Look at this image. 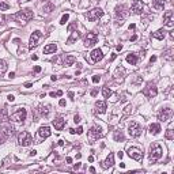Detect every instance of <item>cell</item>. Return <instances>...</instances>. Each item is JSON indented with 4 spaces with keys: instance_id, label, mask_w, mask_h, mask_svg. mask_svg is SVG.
<instances>
[{
    "instance_id": "1",
    "label": "cell",
    "mask_w": 174,
    "mask_h": 174,
    "mask_svg": "<svg viewBox=\"0 0 174 174\" xmlns=\"http://www.w3.org/2000/svg\"><path fill=\"white\" fill-rule=\"evenodd\" d=\"M33 16H34V14H33L31 10L26 8V10H22V11L16 12V14L14 15V19H15V21H18L19 23L25 25L27 21H30V19H31Z\"/></svg>"
},
{
    "instance_id": "2",
    "label": "cell",
    "mask_w": 174,
    "mask_h": 174,
    "mask_svg": "<svg viewBox=\"0 0 174 174\" xmlns=\"http://www.w3.org/2000/svg\"><path fill=\"white\" fill-rule=\"evenodd\" d=\"M163 154V150L162 147H161V144H158V143H152L150 147V159L152 161V162H155V161H158L162 156Z\"/></svg>"
},
{
    "instance_id": "3",
    "label": "cell",
    "mask_w": 174,
    "mask_h": 174,
    "mask_svg": "<svg viewBox=\"0 0 174 174\" xmlns=\"http://www.w3.org/2000/svg\"><path fill=\"white\" fill-rule=\"evenodd\" d=\"M18 143L22 146V147H27V146H30L33 143L31 133L27 132V131H22L18 136Z\"/></svg>"
},
{
    "instance_id": "4",
    "label": "cell",
    "mask_w": 174,
    "mask_h": 174,
    "mask_svg": "<svg viewBox=\"0 0 174 174\" xmlns=\"http://www.w3.org/2000/svg\"><path fill=\"white\" fill-rule=\"evenodd\" d=\"M101 137H102V132H101V129L98 127L90 128V131L87 132V139H89L90 144H94L98 139H101Z\"/></svg>"
},
{
    "instance_id": "5",
    "label": "cell",
    "mask_w": 174,
    "mask_h": 174,
    "mask_svg": "<svg viewBox=\"0 0 174 174\" xmlns=\"http://www.w3.org/2000/svg\"><path fill=\"white\" fill-rule=\"evenodd\" d=\"M26 116H27L26 109H23V108H16V109L11 113V120L18 121V122H23V121L26 120Z\"/></svg>"
},
{
    "instance_id": "6",
    "label": "cell",
    "mask_w": 174,
    "mask_h": 174,
    "mask_svg": "<svg viewBox=\"0 0 174 174\" xmlns=\"http://www.w3.org/2000/svg\"><path fill=\"white\" fill-rule=\"evenodd\" d=\"M128 132H129V136H132V137H139L142 135V125L139 124L137 121H131L129 127H128Z\"/></svg>"
},
{
    "instance_id": "7",
    "label": "cell",
    "mask_w": 174,
    "mask_h": 174,
    "mask_svg": "<svg viewBox=\"0 0 174 174\" xmlns=\"http://www.w3.org/2000/svg\"><path fill=\"white\" fill-rule=\"evenodd\" d=\"M127 154L129 155V158H132V159H135V161H142L143 159V151L137 147H129Z\"/></svg>"
},
{
    "instance_id": "8",
    "label": "cell",
    "mask_w": 174,
    "mask_h": 174,
    "mask_svg": "<svg viewBox=\"0 0 174 174\" xmlns=\"http://www.w3.org/2000/svg\"><path fill=\"white\" fill-rule=\"evenodd\" d=\"M102 15H103L102 8L97 7V8H93L91 11H89V14H87V19H89L90 22H94V21H98Z\"/></svg>"
},
{
    "instance_id": "9",
    "label": "cell",
    "mask_w": 174,
    "mask_h": 174,
    "mask_svg": "<svg viewBox=\"0 0 174 174\" xmlns=\"http://www.w3.org/2000/svg\"><path fill=\"white\" fill-rule=\"evenodd\" d=\"M143 94H144L147 98H154V97H156V94H158V89H156V86L154 84V83H148L147 87L143 90Z\"/></svg>"
},
{
    "instance_id": "10",
    "label": "cell",
    "mask_w": 174,
    "mask_h": 174,
    "mask_svg": "<svg viewBox=\"0 0 174 174\" xmlns=\"http://www.w3.org/2000/svg\"><path fill=\"white\" fill-rule=\"evenodd\" d=\"M97 42H98L97 34H95V33H87V36H86V38H84V46L91 48V46H94Z\"/></svg>"
},
{
    "instance_id": "11",
    "label": "cell",
    "mask_w": 174,
    "mask_h": 174,
    "mask_svg": "<svg viewBox=\"0 0 174 174\" xmlns=\"http://www.w3.org/2000/svg\"><path fill=\"white\" fill-rule=\"evenodd\" d=\"M131 10H132L133 14L140 15L143 11H144V3H143L142 0H135L133 4H132V7H131Z\"/></svg>"
},
{
    "instance_id": "12",
    "label": "cell",
    "mask_w": 174,
    "mask_h": 174,
    "mask_svg": "<svg viewBox=\"0 0 174 174\" xmlns=\"http://www.w3.org/2000/svg\"><path fill=\"white\" fill-rule=\"evenodd\" d=\"M40 37H41V33H40L38 30H37V31H34L31 34V37H30V41H29V48H30V49H34V48H37Z\"/></svg>"
},
{
    "instance_id": "13",
    "label": "cell",
    "mask_w": 174,
    "mask_h": 174,
    "mask_svg": "<svg viewBox=\"0 0 174 174\" xmlns=\"http://www.w3.org/2000/svg\"><path fill=\"white\" fill-rule=\"evenodd\" d=\"M163 22H165V25L167 27H173V25H174V14H173V11H166L165 14H163Z\"/></svg>"
},
{
    "instance_id": "14",
    "label": "cell",
    "mask_w": 174,
    "mask_h": 174,
    "mask_svg": "<svg viewBox=\"0 0 174 174\" xmlns=\"http://www.w3.org/2000/svg\"><path fill=\"white\" fill-rule=\"evenodd\" d=\"M171 114H173V110H171L170 108H165V109H162V112L158 114V118H159V121L165 122V121H167L169 118L171 117Z\"/></svg>"
},
{
    "instance_id": "15",
    "label": "cell",
    "mask_w": 174,
    "mask_h": 174,
    "mask_svg": "<svg viewBox=\"0 0 174 174\" xmlns=\"http://www.w3.org/2000/svg\"><path fill=\"white\" fill-rule=\"evenodd\" d=\"M90 59L93 60L94 63H98V61H101V60L103 59V53H102V50L101 49H94L90 53Z\"/></svg>"
},
{
    "instance_id": "16",
    "label": "cell",
    "mask_w": 174,
    "mask_h": 174,
    "mask_svg": "<svg viewBox=\"0 0 174 174\" xmlns=\"http://www.w3.org/2000/svg\"><path fill=\"white\" fill-rule=\"evenodd\" d=\"M116 15H117V18L121 19H124L125 16L128 15V11H127V7L125 6H117L116 7Z\"/></svg>"
},
{
    "instance_id": "17",
    "label": "cell",
    "mask_w": 174,
    "mask_h": 174,
    "mask_svg": "<svg viewBox=\"0 0 174 174\" xmlns=\"http://www.w3.org/2000/svg\"><path fill=\"white\" fill-rule=\"evenodd\" d=\"M1 132H3V135L6 136V139H8L10 136H12V133H14V127L12 125H10V124H6V125H3V128H1Z\"/></svg>"
},
{
    "instance_id": "18",
    "label": "cell",
    "mask_w": 174,
    "mask_h": 174,
    "mask_svg": "<svg viewBox=\"0 0 174 174\" xmlns=\"http://www.w3.org/2000/svg\"><path fill=\"white\" fill-rule=\"evenodd\" d=\"M38 112L41 114V117H49V113H50V106L49 105H41L38 106Z\"/></svg>"
},
{
    "instance_id": "19",
    "label": "cell",
    "mask_w": 174,
    "mask_h": 174,
    "mask_svg": "<svg viewBox=\"0 0 174 174\" xmlns=\"http://www.w3.org/2000/svg\"><path fill=\"white\" fill-rule=\"evenodd\" d=\"M113 165H114V155H113V154H109V156H108L106 159H105V162L102 163V167L109 169V167H112Z\"/></svg>"
},
{
    "instance_id": "20",
    "label": "cell",
    "mask_w": 174,
    "mask_h": 174,
    "mask_svg": "<svg viewBox=\"0 0 174 174\" xmlns=\"http://www.w3.org/2000/svg\"><path fill=\"white\" fill-rule=\"evenodd\" d=\"M38 135L41 136L42 139L49 137V136L52 135V132H50V128H49V127H41V128L38 129Z\"/></svg>"
},
{
    "instance_id": "21",
    "label": "cell",
    "mask_w": 174,
    "mask_h": 174,
    "mask_svg": "<svg viewBox=\"0 0 174 174\" xmlns=\"http://www.w3.org/2000/svg\"><path fill=\"white\" fill-rule=\"evenodd\" d=\"M53 125H55V128H56L57 131H61L63 128H64V125H65V120L63 117H57L56 120H53Z\"/></svg>"
},
{
    "instance_id": "22",
    "label": "cell",
    "mask_w": 174,
    "mask_h": 174,
    "mask_svg": "<svg viewBox=\"0 0 174 174\" xmlns=\"http://www.w3.org/2000/svg\"><path fill=\"white\" fill-rule=\"evenodd\" d=\"M95 108H97V112L99 113V114H102V113L106 112V102H105V101H98V102L95 103Z\"/></svg>"
},
{
    "instance_id": "23",
    "label": "cell",
    "mask_w": 174,
    "mask_h": 174,
    "mask_svg": "<svg viewBox=\"0 0 174 174\" xmlns=\"http://www.w3.org/2000/svg\"><path fill=\"white\" fill-rule=\"evenodd\" d=\"M163 7H165V0H154L152 1V8L156 11L163 10Z\"/></svg>"
},
{
    "instance_id": "24",
    "label": "cell",
    "mask_w": 174,
    "mask_h": 174,
    "mask_svg": "<svg viewBox=\"0 0 174 174\" xmlns=\"http://www.w3.org/2000/svg\"><path fill=\"white\" fill-rule=\"evenodd\" d=\"M79 37H80V33H79V31H76V30H75V31H72L71 37H69V38L67 40V44H68V45L74 44L75 41H78V40H79Z\"/></svg>"
},
{
    "instance_id": "25",
    "label": "cell",
    "mask_w": 174,
    "mask_h": 174,
    "mask_svg": "<svg viewBox=\"0 0 174 174\" xmlns=\"http://www.w3.org/2000/svg\"><path fill=\"white\" fill-rule=\"evenodd\" d=\"M56 50H57V46H56V44H49V45H46V46L44 48V53H45V55L55 53Z\"/></svg>"
},
{
    "instance_id": "26",
    "label": "cell",
    "mask_w": 174,
    "mask_h": 174,
    "mask_svg": "<svg viewBox=\"0 0 174 174\" xmlns=\"http://www.w3.org/2000/svg\"><path fill=\"white\" fill-rule=\"evenodd\" d=\"M8 118H10L8 117V110H7L6 108L0 109V122H6Z\"/></svg>"
},
{
    "instance_id": "27",
    "label": "cell",
    "mask_w": 174,
    "mask_h": 174,
    "mask_svg": "<svg viewBox=\"0 0 174 174\" xmlns=\"http://www.w3.org/2000/svg\"><path fill=\"white\" fill-rule=\"evenodd\" d=\"M127 61L131 65H136V64H137V55H136V53H129L127 56Z\"/></svg>"
},
{
    "instance_id": "28",
    "label": "cell",
    "mask_w": 174,
    "mask_h": 174,
    "mask_svg": "<svg viewBox=\"0 0 174 174\" xmlns=\"http://www.w3.org/2000/svg\"><path fill=\"white\" fill-rule=\"evenodd\" d=\"M75 61H76V57L72 56V55H67V56L64 57V64L65 65H72Z\"/></svg>"
},
{
    "instance_id": "29",
    "label": "cell",
    "mask_w": 174,
    "mask_h": 174,
    "mask_svg": "<svg viewBox=\"0 0 174 174\" xmlns=\"http://www.w3.org/2000/svg\"><path fill=\"white\" fill-rule=\"evenodd\" d=\"M165 36H166V31H165L163 29L158 30V31H155V33L152 34V37H154L155 40H163V38H165Z\"/></svg>"
},
{
    "instance_id": "30",
    "label": "cell",
    "mask_w": 174,
    "mask_h": 174,
    "mask_svg": "<svg viewBox=\"0 0 174 174\" xmlns=\"http://www.w3.org/2000/svg\"><path fill=\"white\" fill-rule=\"evenodd\" d=\"M150 132L152 135H158L161 132V125L159 124H151L150 125Z\"/></svg>"
},
{
    "instance_id": "31",
    "label": "cell",
    "mask_w": 174,
    "mask_h": 174,
    "mask_svg": "<svg viewBox=\"0 0 174 174\" xmlns=\"http://www.w3.org/2000/svg\"><path fill=\"white\" fill-rule=\"evenodd\" d=\"M114 140L116 142H124V133H122V131H116L114 132Z\"/></svg>"
},
{
    "instance_id": "32",
    "label": "cell",
    "mask_w": 174,
    "mask_h": 174,
    "mask_svg": "<svg viewBox=\"0 0 174 174\" xmlns=\"http://www.w3.org/2000/svg\"><path fill=\"white\" fill-rule=\"evenodd\" d=\"M124 72H125L124 68H122V67H118L117 69H116V75H114V76L117 78V79L120 78V80H122V75H124Z\"/></svg>"
},
{
    "instance_id": "33",
    "label": "cell",
    "mask_w": 174,
    "mask_h": 174,
    "mask_svg": "<svg viewBox=\"0 0 174 174\" xmlns=\"http://www.w3.org/2000/svg\"><path fill=\"white\" fill-rule=\"evenodd\" d=\"M7 71V63L4 60H0V76Z\"/></svg>"
},
{
    "instance_id": "34",
    "label": "cell",
    "mask_w": 174,
    "mask_h": 174,
    "mask_svg": "<svg viewBox=\"0 0 174 174\" xmlns=\"http://www.w3.org/2000/svg\"><path fill=\"white\" fill-rule=\"evenodd\" d=\"M102 95L105 98H109L110 95H112V90H110L109 87H103V89H102Z\"/></svg>"
},
{
    "instance_id": "35",
    "label": "cell",
    "mask_w": 174,
    "mask_h": 174,
    "mask_svg": "<svg viewBox=\"0 0 174 174\" xmlns=\"http://www.w3.org/2000/svg\"><path fill=\"white\" fill-rule=\"evenodd\" d=\"M166 139H167V140H173L174 139V132L173 131H171V127H169V129L166 131Z\"/></svg>"
},
{
    "instance_id": "36",
    "label": "cell",
    "mask_w": 174,
    "mask_h": 174,
    "mask_svg": "<svg viewBox=\"0 0 174 174\" xmlns=\"http://www.w3.org/2000/svg\"><path fill=\"white\" fill-rule=\"evenodd\" d=\"M76 27H78V22H74V23H71L69 25V26H68V31L69 33H72V31H75V30H76Z\"/></svg>"
},
{
    "instance_id": "37",
    "label": "cell",
    "mask_w": 174,
    "mask_h": 174,
    "mask_svg": "<svg viewBox=\"0 0 174 174\" xmlns=\"http://www.w3.org/2000/svg\"><path fill=\"white\" fill-rule=\"evenodd\" d=\"M68 19H69V15H68V14H64V15H63V18H61V21H60V23H61V25H65Z\"/></svg>"
},
{
    "instance_id": "38",
    "label": "cell",
    "mask_w": 174,
    "mask_h": 174,
    "mask_svg": "<svg viewBox=\"0 0 174 174\" xmlns=\"http://www.w3.org/2000/svg\"><path fill=\"white\" fill-rule=\"evenodd\" d=\"M171 53H173V49H169L167 52H166V53H165V55H166V56H165V57H166V60H171V59H173Z\"/></svg>"
},
{
    "instance_id": "39",
    "label": "cell",
    "mask_w": 174,
    "mask_h": 174,
    "mask_svg": "<svg viewBox=\"0 0 174 174\" xmlns=\"http://www.w3.org/2000/svg\"><path fill=\"white\" fill-rule=\"evenodd\" d=\"M0 8H1V10H8L10 6H8L7 3H3V1H0Z\"/></svg>"
},
{
    "instance_id": "40",
    "label": "cell",
    "mask_w": 174,
    "mask_h": 174,
    "mask_svg": "<svg viewBox=\"0 0 174 174\" xmlns=\"http://www.w3.org/2000/svg\"><path fill=\"white\" fill-rule=\"evenodd\" d=\"M50 10H53V4H48V6L44 8V11L48 14V12H50Z\"/></svg>"
},
{
    "instance_id": "41",
    "label": "cell",
    "mask_w": 174,
    "mask_h": 174,
    "mask_svg": "<svg viewBox=\"0 0 174 174\" xmlns=\"http://www.w3.org/2000/svg\"><path fill=\"white\" fill-rule=\"evenodd\" d=\"M4 140H6V136H4V135H3V132L0 131V144H1V143H3Z\"/></svg>"
},
{
    "instance_id": "42",
    "label": "cell",
    "mask_w": 174,
    "mask_h": 174,
    "mask_svg": "<svg viewBox=\"0 0 174 174\" xmlns=\"http://www.w3.org/2000/svg\"><path fill=\"white\" fill-rule=\"evenodd\" d=\"M101 80V76H98V75H95V76H93V82L94 83H98Z\"/></svg>"
},
{
    "instance_id": "43",
    "label": "cell",
    "mask_w": 174,
    "mask_h": 174,
    "mask_svg": "<svg viewBox=\"0 0 174 174\" xmlns=\"http://www.w3.org/2000/svg\"><path fill=\"white\" fill-rule=\"evenodd\" d=\"M74 121L76 122V124H78V122H80V117H79L78 114H75V116H74Z\"/></svg>"
},
{
    "instance_id": "44",
    "label": "cell",
    "mask_w": 174,
    "mask_h": 174,
    "mask_svg": "<svg viewBox=\"0 0 174 174\" xmlns=\"http://www.w3.org/2000/svg\"><path fill=\"white\" fill-rule=\"evenodd\" d=\"M75 132H76L78 135H80V133H83V128H82V127H79L76 131H75Z\"/></svg>"
},
{
    "instance_id": "45",
    "label": "cell",
    "mask_w": 174,
    "mask_h": 174,
    "mask_svg": "<svg viewBox=\"0 0 174 174\" xmlns=\"http://www.w3.org/2000/svg\"><path fill=\"white\" fill-rule=\"evenodd\" d=\"M34 72H37V74H38V72H41V67H38V65H37V67L34 68Z\"/></svg>"
},
{
    "instance_id": "46",
    "label": "cell",
    "mask_w": 174,
    "mask_h": 174,
    "mask_svg": "<svg viewBox=\"0 0 174 174\" xmlns=\"http://www.w3.org/2000/svg\"><path fill=\"white\" fill-rule=\"evenodd\" d=\"M60 106H65V99H60Z\"/></svg>"
},
{
    "instance_id": "47",
    "label": "cell",
    "mask_w": 174,
    "mask_h": 174,
    "mask_svg": "<svg viewBox=\"0 0 174 174\" xmlns=\"http://www.w3.org/2000/svg\"><path fill=\"white\" fill-rule=\"evenodd\" d=\"M97 94H98V90H93V91H91V95H93V97H95Z\"/></svg>"
},
{
    "instance_id": "48",
    "label": "cell",
    "mask_w": 174,
    "mask_h": 174,
    "mask_svg": "<svg viewBox=\"0 0 174 174\" xmlns=\"http://www.w3.org/2000/svg\"><path fill=\"white\" fill-rule=\"evenodd\" d=\"M15 99V97H14V95H8V101H10V102H12V101H14Z\"/></svg>"
},
{
    "instance_id": "49",
    "label": "cell",
    "mask_w": 174,
    "mask_h": 174,
    "mask_svg": "<svg viewBox=\"0 0 174 174\" xmlns=\"http://www.w3.org/2000/svg\"><path fill=\"white\" fill-rule=\"evenodd\" d=\"M68 95H69V98H71V99H74V93H72V91L68 93Z\"/></svg>"
},
{
    "instance_id": "50",
    "label": "cell",
    "mask_w": 174,
    "mask_h": 174,
    "mask_svg": "<svg viewBox=\"0 0 174 174\" xmlns=\"http://www.w3.org/2000/svg\"><path fill=\"white\" fill-rule=\"evenodd\" d=\"M150 61H151V63L156 61V56H152V57H151V59H150Z\"/></svg>"
},
{
    "instance_id": "51",
    "label": "cell",
    "mask_w": 174,
    "mask_h": 174,
    "mask_svg": "<svg viewBox=\"0 0 174 174\" xmlns=\"http://www.w3.org/2000/svg\"><path fill=\"white\" fill-rule=\"evenodd\" d=\"M36 152H37V151H34V150L30 151V156H34V155H36Z\"/></svg>"
},
{
    "instance_id": "52",
    "label": "cell",
    "mask_w": 174,
    "mask_h": 174,
    "mask_svg": "<svg viewBox=\"0 0 174 174\" xmlns=\"http://www.w3.org/2000/svg\"><path fill=\"white\" fill-rule=\"evenodd\" d=\"M25 87H27V89H29V87H31V83H25Z\"/></svg>"
},
{
    "instance_id": "53",
    "label": "cell",
    "mask_w": 174,
    "mask_h": 174,
    "mask_svg": "<svg viewBox=\"0 0 174 174\" xmlns=\"http://www.w3.org/2000/svg\"><path fill=\"white\" fill-rule=\"evenodd\" d=\"M60 95H63V91H57L56 93V97H60Z\"/></svg>"
},
{
    "instance_id": "54",
    "label": "cell",
    "mask_w": 174,
    "mask_h": 174,
    "mask_svg": "<svg viewBox=\"0 0 174 174\" xmlns=\"http://www.w3.org/2000/svg\"><path fill=\"white\" fill-rule=\"evenodd\" d=\"M67 162L68 163H72V158H69V156H68V158H67Z\"/></svg>"
},
{
    "instance_id": "55",
    "label": "cell",
    "mask_w": 174,
    "mask_h": 174,
    "mask_svg": "<svg viewBox=\"0 0 174 174\" xmlns=\"http://www.w3.org/2000/svg\"><path fill=\"white\" fill-rule=\"evenodd\" d=\"M129 30H132V31H133V30H135V25H131V26H129Z\"/></svg>"
},
{
    "instance_id": "56",
    "label": "cell",
    "mask_w": 174,
    "mask_h": 174,
    "mask_svg": "<svg viewBox=\"0 0 174 174\" xmlns=\"http://www.w3.org/2000/svg\"><path fill=\"white\" fill-rule=\"evenodd\" d=\"M136 38H137V36H132V38H131V41H136Z\"/></svg>"
},
{
    "instance_id": "57",
    "label": "cell",
    "mask_w": 174,
    "mask_h": 174,
    "mask_svg": "<svg viewBox=\"0 0 174 174\" xmlns=\"http://www.w3.org/2000/svg\"><path fill=\"white\" fill-rule=\"evenodd\" d=\"M116 57H117V55H116V53H113V55H112V59H110V60H114Z\"/></svg>"
},
{
    "instance_id": "58",
    "label": "cell",
    "mask_w": 174,
    "mask_h": 174,
    "mask_svg": "<svg viewBox=\"0 0 174 174\" xmlns=\"http://www.w3.org/2000/svg\"><path fill=\"white\" fill-rule=\"evenodd\" d=\"M94 161V156H89V162H93Z\"/></svg>"
},
{
    "instance_id": "59",
    "label": "cell",
    "mask_w": 174,
    "mask_h": 174,
    "mask_svg": "<svg viewBox=\"0 0 174 174\" xmlns=\"http://www.w3.org/2000/svg\"><path fill=\"white\" fill-rule=\"evenodd\" d=\"M8 76H10V78H14V76H15V74H14V72H10Z\"/></svg>"
},
{
    "instance_id": "60",
    "label": "cell",
    "mask_w": 174,
    "mask_h": 174,
    "mask_svg": "<svg viewBox=\"0 0 174 174\" xmlns=\"http://www.w3.org/2000/svg\"><path fill=\"white\" fill-rule=\"evenodd\" d=\"M21 1H26V0H21Z\"/></svg>"
},
{
    "instance_id": "61",
    "label": "cell",
    "mask_w": 174,
    "mask_h": 174,
    "mask_svg": "<svg viewBox=\"0 0 174 174\" xmlns=\"http://www.w3.org/2000/svg\"><path fill=\"white\" fill-rule=\"evenodd\" d=\"M42 1H45V0H42Z\"/></svg>"
}]
</instances>
